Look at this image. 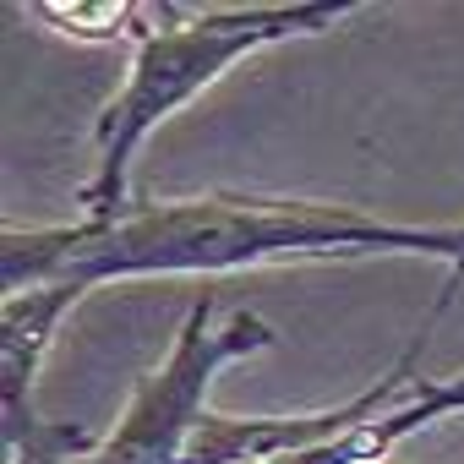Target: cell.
Here are the masks:
<instances>
[{"mask_svg":"<svg viewBox=\"0 0 464 464\" xmlns=\"http://www.w3.org/2000/svg\"><path fill=\"white\" fill-rule=\"evenodd\" d=\"M323 257H437V224L377 218L350 202L241 191L131 202L115 218L6 229L0 236V285L6 295L44 285L99 290L115 279H213L263 263Z\"/></svg>","mask_w":464,"mask_h":464,"instance_id":"cell-1","label":"cell"},{"mask_svg":"<svg viewBox=\"0 0 464 464\" xmlns=\"http://www.w3.org/2000/svg\"><path fill=\"white\" fill-rule=\"evenodd\" d=\"M355 12V0H274V6H153L148 28L131 44L126 82L93 121V180L77 191V218H115L131 208L126 180L137 148L202 99L224 72H236L246 55L312 39L339 28Z\"/></svg>","mask_w":464,"mask_h":464,"instance_id":"cell-2","label":"cell"},{"mask_svg":"<svg viewBox=\"0 0 464 464\" xmlns=\"http://www.w3.org/2000/svg\"><path fill=\"white\" fill-rule=\"evenodd\" d=\"M274 344V328L257 312H236L224 328L213 323V295L202 290L186 312V323L175 328L169 355L137 382L126 415L115 420V431L99 442V453L88 464H186L191 442L202 431L208 410V388L213 377Z\"/></svg>","mask_w":464,"mask_h":464,"instance_id":"cell-3","label":"cell"},{"mask_svg":"<svg viewBox=\"0 0 464 464\" xmlns=\"http://www.w3.org/2000/svg\"><path fill=\"white\" fill-rule=\"evenodd\" d=\"M104 437L77 420H44L34 393L0 399V464H88Z\"/></svg>","mask_w":464,"mask_h":464,"instance_id":"cell-4","label":"cell"},{"mask_svg":"<svg viewBox=\"0 0 464 464\" xmlns=\"http://www.w3.org/2000/svg\"><path fill=\"white\" fill-rule=\"evenodd\" d=\"M44 23H55L72 39H93V44H137V34L148 28L153 6L148 0H77V6H61V0H39L34 6Z\"/></svg>","mask_w":464,"mask_h":464,"instance_id":"cell-5","label":"cell"},{"mask_svg":"<svg viewBox=\"0 0 464 464\" xmlns=\"http://www.w3.org/2000/svg\"><path fill=\"white\" fill-rule=\"evenodd\" d=\"M448 415H464V372H453V377H431V382H415L404 404H393L388 415H377V437H382L388 448H399L404 437H415L420 426L448 420Z\"/></svg>","mask_w":464,"mask_h":464,"instance_id":"cell-6","label":"cell"},{"mask_svg":"<svg viewBox=\"0 0 464 464\" xmlns=\"http://www.w3.org/2000/svg\"><path fill=\"white\" fill-rule=\"evenodd\" d=\"M393 448L377 437V420H366L361 431L350 437H334V442H312V448H295V453H279V459H257V464H382Z\"/></svg>","mask_w":464,"mask_h":464,"instance_id":"cell-7","label":"cell"},{"mask_svg":"<svg viewBox=\"0 0 464 464\" xmlns=\"http://www.w3.org/2000/svg\"><path fill=\"white\" fill-rule=\"evenodd\" d=\"M437 263H448V285H442V295H437V317L453 306V295L464 290V224H437Z\"/></svg>","mask_w":464,"mask_h":464,"instance_id":"cell-8","label":"cell"},{"mask_svg":"<svg viewBox=\"0 0 464 464\" xmlns=\"http://www.w3.org/2000/svg\"><path fill=\"white\" fill-rule=\"evenodd\" d=\"M382 464H393V459H382Z\"/></svg>","mask_w":464,"mask_h":464,"instance_id":"cell-9","label":"cell"}]
</instances>
